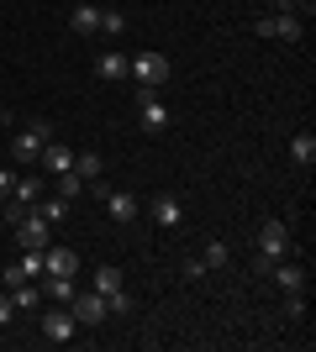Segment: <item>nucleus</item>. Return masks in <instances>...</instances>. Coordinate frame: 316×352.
I'll use <instances>...</instances> for the list:
<instances>
[{
    "label": "nucleus",
    "instance_id": "f257e3e1",
    "mask_svg": "<svg viewBox=\"0 0 316 352\" xmlns=\"http://www.w3.org/2000/svg\"><path fill=\"white\" fill-rule=\"evenodd\" d=\"M169 53H158V47H148V53H132L127 58V79H137V89H158L169 85Z\"/></svg>",
    "mask_w": 316,
    "mask_h": 352
},
{
    "label": "nucleus",
    "instance_id": "f03ea898",
    "mask_svg": "<svg viewBox=\"0 0 316 352\" xmlns=\"http://www.w3.org/2000/svg\"><path fill=\"white\" fill-rule=\"evenodd\" d=\"M280 258H290V226H285V221H264V226H258V258H253V268H258V274H269Z\"/></svg>",
    "mask_w": 316,
    "mask_h": 352
},
{
    "label": "nucleus",
    "instance_id": "7ed1b4c3",
    "mask_svg": "<svg viewBox=\"0 0 316 352\" xmlns=\"http://www.w3.org/2000/svg\"><path fill=\"white\" fill-rule=\"evenodd\" d=\"M48 142H53V126L32 116L27 126L16 132V142H11V158H16V163H37V158H43V147H48Z\"/></svg>",
    "mask_w": 316,
    "mask_h": 352
},
{
    "label": "nucleus",
    "instance_id": "20e7f679",
    "mask_svg": "<svg viewBox=\"0 0 316 352\" xmlns=\"http://www.w3.org/2000/svg\"><path fill=\"white\" fill-rule=\"evenodd\" d=\"M137 111H143V132H169V121H174V111H169L164 100H158V89H137Z\"/></svg>",
    "mask_w": 316,
    "mask_h": 352
},
{
    "label": "nucleus",
    "instance_id": "39448f33",
    "mask_svg": "<svg viewBox=\"0 0 316 352\" xmlns=\"http://www.w3.org/2000/svg\"><path fill=\"white\" fill-rule=\"evenodd\" d=\"M69 316H74V326H101L105 316H111V305H105V294H101V289H90V294H79V289H74V300H69Z\"/></svg>",
    "mask_w": 316,
    "mask_h": 352
},
{
    "label": "nucleus",
    "instance_id": "423d86ee",
    "mask_svg": "<svg viewBox=\"0 0 316 352\" xmlns=\"http://www.w3.org/2000/svg\"><path fill=\"white\" fill-rule=\"evenodd\" d=\"M79 274V252L74 248H43V279H74Z\"/></svg>",
    "mask_w": 316,
    "mask_h": 352
},
{
    "label": "nucleus",
    "instance_id": "0eeeda50",
    "mask_svg": "<svg viewBox=\"0 0 316 352\" xmlns=\"http://www.w3.org/2000/svg\"><path fill=\"white\" fill-rule=\"evenodd\" d=\"M16 242H21V248H37V252H43L48 242H53V226H48V221L27 206V216L16 221Z\"/></svg>",
    "mask_w": 316,
    "mask_h": 352
},
{
    "label": "nucleus",
    "instance_id": "6e6552de",
    "mask_svg": "<svg viewBox=\"0 0 316 352\" xmlns=\"http://www.w3.org/2000/svg\"><path fill=\"white\" fill-rule=\"evenodd\" d=\"M95 195H101V206H105V216H111V221H121V226L137 221V200L127 190H95Z\"/></svg>",
    "mask_w": 316,
    "mask_h": 352
},
{
    "label": "nucleus",
    "instance_id": "1a4fd4ad",
    "mask_svg": "<svg viewBox=\"0 0 316 352\" xmlns=\"http://www.w3.org/2000/svg\"><path fill=\"white\" fill-rule=\"evenodd\" d=\"M269 37H280V43H306V21L290 11H274L269 16Z\"/></svg>",
    "mask_w": 316,
    "mask_h": 352
},
{
    "label": "nucleus",
    "instance_id": "9d476101",
    "mask_svg": "<svg viewBox=\"0 0 316 352\" xmlns=\"http://www.w3.org/2000/svg\"><path fill=\"white\" fill-rule=\"evenodd\" d=\"M148 216L164 226V232H174V226H185V210H180V200L174 195H153V206H148Z\"/></svg>",
    "mask_w": 316,
    "mask_h": 352
},
{
    "label": "nucleus",
    "instance_id": "9b49d317",
    "mask_svg": "<svg viewBox=\"0 0 316 352\" xmlns=\"http://www.w3.org/2000/svg\"><path fill=\"white\" fill-rule=\"evenodd\" d=\"M43 337H53V342H74V316L69 310H43Z\"/></svg>",
    "mask_w": 316,
    "mask_h": 352
},
{
    "label": "nucleus",
    "instance_id": "f8f14e48",
    "mask_svg": "<svg viewBox=\"0 0 316 352\" xmlns=\"http://www.w3.org/2000/svg\"><path fill=\"white\" fill-rule=\"evenodd\" d=\"M269 274H274V284H280L285 294H301V289H306V268H301V263H290V258H280Z\"/></svg>",
    "mask_w": 316,
    "mask_h": 352
},
{
    "label": "nucleus",
    "instance_id": "ddd939ff",
    "mask_svg": "<svg viewBox=\"0 0 316 352\" xmlns=\"http://www.w3.org/2000/svg\"><path fill=\"white\" fill-rule=\"evenodd\" d=\"M48 168V174H69V168H74V147H63L59 137H53V142L43 147V158H37Z\"/></svg>",
    "mask_w": 316,
    "mask_h": 352
},
{
    "label": "nucleus",
    "instance_id": "4468645a",
    "mask_svg": "<svg viewBox=\"0 0 316 352\" xmlns=\"http://www.w3.org/2000/svg\"><path fill=\"white\" fill-rule=\"evenodd\" d=\"M95 74H101L105 85H121V79H127V53H121V47L101 53V58H95Z\"/></svg>",
    "mask_w": 316,
    "mask_h": 352
},
{
    "label": "nucleus",
    "instance_id": "2eb2a0df",
    "mask_svg": "<svg viewBox=\"0 0 316 352\" xmlns=\"http://www.w3.org/2000/svg\"><path fill=\"white\" fill-rule=\"evenodd\" d=\"M69 27L79 32V37H90V32H101V6H90V0H79L74 16H69Z\"/></svg>",
    "mask_w": 316,
    "mask_h": 352
},
{
    "label": "nucleus",
    "instance_id": "dca6fc26",
    "mask_svg": "<svg viewBox=\"0 0 316 352\" xmlns=\"http://www.w3.org/2000/svg\"><path fill=\"white\" fill-rule=\"evenodd\" d=\"M32 210H37L48 226H63V221H69V200H63V195H53V200H37Z\"/></svg>",
    "mask_w": 316,
    "mask_h": 352
},
{
    "label": "nucleus",
    "instance_id": "f3484780",
    "mask_svg": "<svg viewBox=\"0 0 316 352\" xmlns=\"http://www.w3.org/2000/svg\"><path fill=\"white\" fill-rule=\"evenodd\" d=\"M290 158L301 163V168H311V163H316V137L311 132H295V137H290Z\"/></svg>",
    "mask_w": 316,
    "mask_h": 352
},
{
    "label": "nucleus",
    "instance_id": "a211bd4d",
    "mask_svg": "<svg viewBox=\"0 0 316 352\" xmlns=\"http://www.w3.org/2000/svg\"><path fill=\"white\" fill-rule=\"evenodd\" d=\"M11 305L16 310H37V305H43V289H37V284H16V289H11Z\"/></svg>",
    "mask_w": 316,
    "mask_h": 352
},
{
    "label": "nucleus",
    "instance_id": "6ab92c4d",
    "mask_svg": "<svg viewBox=\"0 0 316 352\" xmlns=\"http://www.w3.org/2000/svg\"><path fill=\"white\" fill-rule=\"evenodd\" d=\"M74 174L85 179V184H95V179H101V153H74Z\"/></svg>",
    "mask_w": 316,
    "mask_h": 352
},
{
    "label": "nucleus",
    "instance_id": "aec40b11",
    "mask_svg": "<svg viewBox=\"0 0 316 352\" xmlns=\"http://www.w3.org/2000/svg\"><path fill=\"white\" fill-rule=\"evenodd\" d=\"M16 206H37V200H43V179H16Z\"/></svg>",
    "mask_w": 316,
    "mask_h": 352
},
{
    "label": "nucleus",
    "instance_id": "412c9836",
    "mask_svg": "<svg viewBox=\"0 0 316 352\" xmlns=\"http://www.w3.org/2000/svg\"><path fill=\"white\" fill-rule=\"evenodd\" d=\"M53 179H59V195H63V200H79V195L90 190V184H85V179L74 174V168H69V174H53Z\"/></svg>",
    "mask_w": 316,
    "mask_h": 352
},
{
    "label": "nucleus",
    "instance_id": "4be33fe9",
    "mask_svg": "<svg viewBox=\"0 0 316 352\" xmlns=\"http://www.w3.org/2000/svg\"><path fill=\"white\" fill-rule=\"evenodd\" d=\"M95 289H101V294L121 289V268L116 263H101V268H95Z\"/></svg>",
    "mask_w": 316,
    "mask_h": 352
},
{
    "label": "nucleus",
    "instance_id": "5701e85b",
    "mask_svg": "<svg viewBox=\"0 0 316 352\" xmlns=\"http://www.w3.org/2000/svg\"><path fill=\"white\" fill-rule=\"evenodd\" d=\"M200 263H206V268H227V263H232V252H227V242H211V248L200 252Z\"/></svg>",
    "mask_w": 316,
    "mask_h": 352
},
{
    "label": "nucleus",
    "instance_id": "b1692460",
    "mask_svg": "<svg viewBox=\"0 0 316 352\" xmlns=\"http://www.w3.org/2000/svg\"><path fill=\"white\" fill-rule=\"evenodd\" d=\"M43 294H53V305H69L74 300V279H48Z\"/></svg>",
    "mask_w": 316,
    "mask_h": 352
},
{
    "label": "nucleus",
    "instance_id": "393cba45",
    "mask_svg": "<svg viewBox=\"0 0 316 352\" xmlns=\"http://www.w3.org/2000/svg\"><path fill=\"white\" fill-rule=\"evenodd\" d=\"M101 32L105 37H121L127 32V11H101Z\"/></svg>",
    "mask_w": 316,
    "mask_h": 352
},
{
    "label": "nucleus",
    "instance_id": "a878e982",
    "mask_svg": "<svg viewBox=\"0 0 316 352\" xmlns=\"http://www.w3.org/2000/svg\"><path fill=\"white\" fill-rule=\"evenodd\" d=\"M105 305L116 310V316H132V305H137V300H132L127 289H111V294H105Z\"/></svg>",
    "mask_w": 316,
    "mask_h": 352
},
{
    "label": "nucleus",
    "instance_id": "bb28decb",
    "mask_svg": "<svg viewBox=\"0 0 316 352\" xmlns=\"http://www.w3.org/2000/svg\"><path fill=\"white\" fill-rule=\"evenodd\" d=\"M0 279H6V289H16V284H27V268H21V258H16V263H6V274H0Z\"/></svg>",
    "mask_w": 316,
    "mask_h": 352
},
{
    "label": "nucleus",
    "instance_id": "cd10ccee",
    "mask_svg": "<svg viewBox=\"0 0 316 352\" xmlns=\"http://www.w3.org/2000/svg\"><path fill=\"white\" fill-rule=\"evenodd\" d=\"M180 268H185V279H206V274H211V268H206V263H200V258H185V263H180Z\"/></svg>",
    "mask_w": 316,
    "mask_h": 352
},
{
    "label": "nucleus",
    "instance_id": "c85d7f7f",
    "mask_svg": "<svg viewBox=\"0 0 316 352\" xmlns=\"http://www.w3.org/2000/svg\"><path fill=\"white\" fill-rule=\"evenodd\" d=\"M11 190H16V174H11V168H0V200H11Z\"/></svg>",
    "mask_w": 316,
    "mask_h": 352
},
{
    "label": "nucleus",
    "instance_id": "c756f323",
    "mask_svg": "<svg viewBox=\"0 0 316 352\" xmlns=\"http://www.w3.org/2000/svg\"><path fill=\"white\" fill-rule=\"evenodd\" d=\"M0 326H11V300L0 294Z\"/></svg>",
    "mask_w": 316,
    "mask_h": 352
},
{
    "label": "nucleus",
    "instance_id": "7c9ffc66",
    "mask_svg": "<svg viewBox=\"0 0 316 352\" xmlns=\"http://www.w3.org/2000/svg\"><path fill=\"white\" fill-rule=\"evenodd\" d=\"M0 116H6V105H0Z\"/></svg>",
    "mask_w": 316,
    "mask_h": 352
},
{
    "label": "nucleus",
    "instance_id": "2f4dec72",
    "mask_svg": "<svg viewBox=\"0 0 316 352\" xmlns=\"http://www.w3.org/2000/svg\"><path fill=\"white\" fill-rule=\"evenodd\" d=\"M74 6H79V0H74Z\"/></svg>",
    "mask_w": 316,
    "mask_h": 352
}]
</instances>
